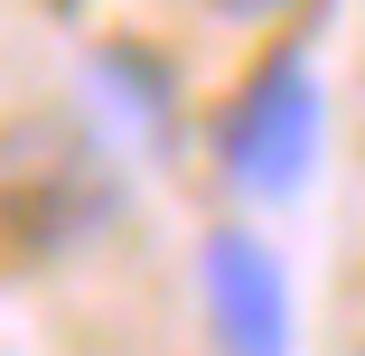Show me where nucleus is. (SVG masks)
<instances>
[{
	"label": "nucleus",
	"mask_w": 365,
	"mask_h": 356,
	"mask_svg": "<svg viewBox=\"0 0 365 356\" xmlns=\"http://www.w3.org/2000/svg\"><path fill=\"white\" fill-rule=\"evenodd\" d=\"M309 169H319V85H309V56L281 47L225 103V178L244 197H300Z\"/></svg>",
	"instance_id": "obj_1"
},
{
	"label": "nucleus",
	"mask_w": 365,
	"mask_h": 356,
	"mask_svg": "<svg viewBox=\"0 0 365 356\" xmlns=\"http://www.w3.org/2000/svg\"><path fill=\"white\" fill-rule=\"evenodd\" d=\"M206 319L225 356H290V281L262 235H215L206 244Z\"/></svg>",
	"instance_id": "obj_2"
},
{
	"label": "nucleus",
	"mask_w": 365,
	"mask_h": 356,
	"mask_svg": "<svg viewBox=\"0 0 365 356\" xmlns=\"http://www.w3.org/2000/svg\"><path fill=\"white\" fill-rule=\"evenodd\" d=\"M215 10H225V19H281L290 0H215Z\"/></svg>",
	"instance_id": "obj_3"
},
{
	"label": "nucleus",
	"mask_w": 365,
	"mask_h": 356,
	"mask_svg": "<svg viewBox=\"0 0 365 356\" xmlns=\"http://www.w3.org/2000/svg\"><path fill=\"white\" fill-rule=\"evenodd\" d=\"M56 10H76V0H56Z\"/></svg>",
	"instance_id": "obj_4"
},
{
	"label": "nucleus",
	"mask_w": 365,
	"mask_h": 356,
	"mask_svg": "<svg viewBox=\"0 0 365 356\" xmlns=\"http://www.w3.org/2000/svg\"><path fill=\"white\" fill-rule=\"evenodd\" d=\"M356 356H365V347H356Z\"/></svg>",
	"instance_id": "obj_5"
}]
</instances>
